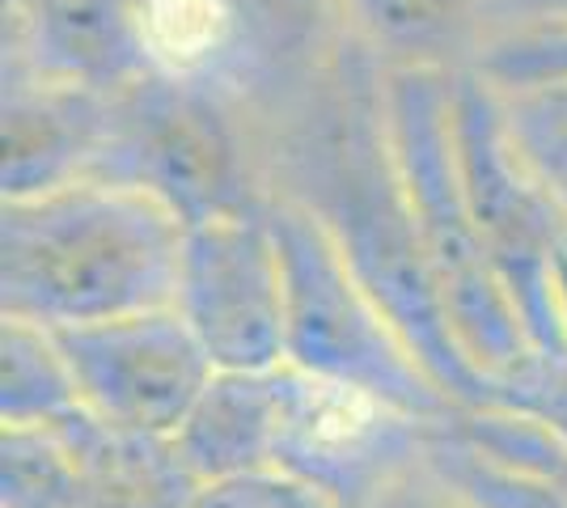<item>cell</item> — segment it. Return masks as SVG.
<instances>
[{"label":"cell","instance_id":"cell-5","mask_svg":"<svg viewBox=\"0 0 567 508\" xmlns=\"http://www.w3.org/2000/svg\"><path fill=\"white\" fill-rule=\"evenodd\" d=\"M97 178L153 191L187 225L259 208L271 195L267 136L229 94L144 73L115 94Z\"/></svg>","mask_w":567,"mask_h":508},{"label":"cell","instance_id":"cell-12","mask_svg":"<svg viewBox=\"0 0 567 508\" xmlns=\"http://www.w3.org/2000/svg\"><path fill=\"white\" fill-rule=\"evenodd\" d=\"M0 73H4V123H0L4 199L97 178L111 145L115 94L18 69H0Z\"/></svg>","mask_w":567,"mask_h":508},{"label":"cell","instance_id":"cell-20","mask_svg":"<svg viewBox=\"0 0 567 508\" xmlns=\"http://www.w3.org/2000/svg\"><path fill=\"white\" fill-rule=\"evenodd\" d=\"M487 403L538 419L546 433H555L567 445V343L534 348L513 373L492 382Z\"/></svg>","mask_w":567,"mask_h":508},{"label":"cell","instance_id":"cell-19","mask_svg":"<svg viewBox=\"0 0 567 508\" xmlns=\"http://www.w3.org/2000/svg\"><path fill=\"white\" fill-rule=\"evenodd\" d=\"M492 90L520 157L543 178V187L555 195L567 217V81H492Z\"/></svg>","mask_w":567,"mask_h":508},{"label":"cell","instance_id":"cell-2","mask_svg":"<svg viewBox=\"0 0 567 508\" xmlns=\"http://www.w3.org/2000/svg\"><path fill=\"white\" fill-rule=\"evenodd\" d=\"M187 220L118 178L0 199V318L72 331L174 305Z\"/></svg>","mask_w":567,"mask_h":508},{"label":"cell","instance_id":"cell-15","mask_svg":"<svg viewBox=\"0 0 567 508\" xmlns=\"http://www.w3.org/2000/svg\"><path fill=\"white\" fill-rule=\"evenodd\" d=\"M280 433V369L237 373L216 369L178 433L169 436L178 462L199 487L276 470Z\"/></svg>","mask_w":567,"mask_h":508},{"label":"cell","instance_id":"cell-6","mask_svg":"<svg viewBox=\"0 0 567 508\" xmlns=\"http://www.w3.org/2000/svg\"><path fill=\"white\" fill-rule=\"evenodd\" d=\"M453 136L474 225L504 289L517 301L534 348H564L555 271L567 255V217L520 157L483 73L453 76Z\"/></svg>","mask_w":567,"mask_h":508},{"label":"cell","instance_id":"cell-21","mask_svg":"<svg viewBox=\"0 0 567 508\" xmlns=\"http://www.w3.org/2000/svg\"><path fill=\"white\" fill-rule=\"evenodd\" d=\"M496 85H517V81H567V22H538L504 30L478 69Z\"/></svg>","mask_w":567,"mask_h":508},{"label":"cell","instance_id":"cell-11","mask_svg":"<svg viewBox=\"0 0 567 508\" xmlns=\"http://www.w3.org/2000/svg\"><path fill=\"white\" fill-rule=\"evenodd\" d=\"M237 55L229 97L271 136L352 55L343 0H234Z\"/></svg>","mask_w":567,"mask_h":508},{"label":"cell","instance_id":"cell-10","mask_svg":"<svg viewBox=\"0 0 567 508\" xmlns=\"http://www.w3.org/2000/svg\"><path fill=\"white\" fill-rule=\"evenodd\" d=\"M441 424V419H436ZM432 424L369 390L280 364L276 470L355 508L427 449Z\"/></svg>","mask_w":567,"mask_h":508},{"label":"cell","instance_id":"cell-14","mask_svg":"<svg viewBox=\"0 0 567 508\" xmlns=\"http://www.w3.org/2000/svg\"><path fill=\"white\" fill-rule=\"evenodd\" d=\"M352 43L381 73H474L499 39V0H343Z\"/></svg>","mask_w":567,"mask_h":508},{"label":"cell","instance_id":"cell-9","mask_svg":"<svg viewBox=\"0 0 567 508\" xmlns=\"http://www.w3.org/2000/svg\"><path fill=\"white\" fill-rule=\"evenodd\" d=\"M81 390V412L106 428L169 440L216 364L174 305L55 331Z\"/></svg>","mask_w":567,"mask_h":508},{"label":"cell","instance_id":"cell-4","mask_svg":"<svg viewBox=\"0 0 567 508\" xmlns=\"http://www.w3.org/2000/svg\"><path fill=\"white\" fill-rule=\"evenodd\" d=\"M267 217L284 255V364L339 386H355L427 424L457 407L432 377L399 322L381 310L331 234L288 195H267Z\"/></svg>","mask_w":567,"mask_h":508},{"label":"cell","instance_id":"cell-8","mask_svg":"<svg viewBox=\"0 0 567 508\" xmlns=\"http://www.w3.org/2000/svg\"><path fill=\"white\" fill-rule=\"evenodd\" d=\"M174 310L187 318L216 369H280L288 297L267 204L187 225Z\"/></svg>","mask_w":567,"mask_h":508},{"label":"cell","instance_id":"cell-1","mask_svg":"<svg viewBox=\"0 0 567 508\" xmlns=\"http://www.w3.org/2000/svg\"><path fill=\"white\" fill-rule=\"evenodd\" d=\"M267 174L271 195H288L331 234L453 403L487 407V382L453 339L402 191L385 127V73L364 51L352 48L339 73L267 136Z\"/></svg>","mask_w":567,"mask_h":508},{"label":"cell","instance_id":"cell-3","mask_svg":"<svg viewBox=\"0 0 567 508\" xmlns=\"http://www.w3.org/2000/svg\"><path fill=\"white\" fill-rule=\"evenodd\" d=\"M453 76L432 69L385 73V127L427 271L471 369L487 382L513 373L534 339L474 225L453 136Z\"/></svg>","mask_w":567,"mask_h":508},{"label":"cell","instance_id":"cell-24","mask_svg":"<svg viewBox=\"0 0 567 508\" xmlns=\"http://www.w3.org/2000/svg\"><path fill=\"white\" fill-rule=\"evenodd\" d=\"M499 18H504V30L538 22H567V0H499Z\"/></svg>","mask_w":567,"mask_h":508},{"label":"cell","instance_id":"cell-13","mask_svg":"<svg viewBox=\"0 0 567 508\" xmlns=\"http://www.w3.org/2000/svg\"><path fill=\"white\" fill-rule=\"evenodd\" d=\"M141 0H4V69L118 94L144 76Z\"/></svg>","mask_w":567,"mask_h":508},{"label":"cell","instance_id":"cell-16","mask_svg":"<svg viewBox=\"0 0 567 508\" xmlns=\"http://www.w3.org/2000/svg\"><path fill=\"white\" fill-rule=\"evenodd\" d=\"M136 39L144 73L229 94L237 55L234 0H141Z\"/></svg>","mask_w":567,"mask_h":508},{"label":"cell","instance_id":"cell-22","mask_svg":"<svg viewBox=\"0 0 567 508\" xmlns=\"http://www.w3.org/2000/svg\"><path fill=\"white\" fill-rule=\"evenodd\" d=\"M190 508H343L334 496L301 484L284 470H259L229 484H208L195 491Z\"/></svg>","mask_w":567,"mask_h":508},{"label":"cell","instance_id":"cell-17","mask_svg":"<svg viewBox=\"0 0 567 508\" xmlns=\"http://www.w3.org/2000/svg\"><path fill=\"white\" fill-rule=\"evenodd\" d=\"M0 322V424L39 428L81 412V390L60 335L25 318Z\"/></svg>","mask_w":567,"mask_h":508},{"label":"cell","instance_id":"cell-7","mask_svg":"<svg viewBox=\"0 0 567 508\" xmlns=\"http://www.w3.org/2000/svg\"><path fill=\"white\" fill-rule=\"evenodd\" d=\"M195 491L169 440L85 412L0 433V508H190Z\"/></svg>","mask_w":567,"mask_h":508},{"label":"cell","instance_id":"cell-18","mask_svg":"<svg viewBox=\"0 0 567 508\" xmlns=\"http://www.w3.org/2000/svg\"><path fill=\"white\" fill-rule=\"evenodd\" d=\"M427 454L474 508H567V487L559 479L474 449L445 419L432 424Z\"/></svg>","mask_w":567,"mask_h":508},{"label":"cell","instance_id":"cell-23","mask_svg":"<svg viewBox=\"0 0 567 508\" xmlns=\"http://www.w3.org/2000/svg\"><path fill=\"white\" fill-rule=\"evenodd\" d=\"M355 508H474L453 479L432 462V454H420L415 462H406L402 470H394L378 491H369Z\"/></svg>","mask_w":567,"mask_h":508}]
</instances>
